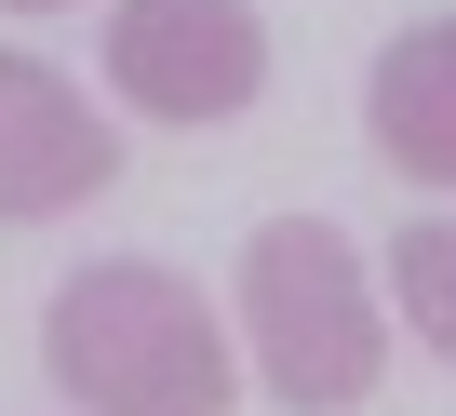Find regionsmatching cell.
I'll list each match as a JSON object with an SVG mask.
<instances>
[{"mask_svg": "<svg viewBox=\"0 0 456 416\" xmlns=\"http://www.w3.org/2000/svg\"><path fill=\"white\" fill-rule=\"evenodd\" d=\"M41 363H54V389L81 416H228V389H242L228 322L201 309V282H175L148 256H108V269L54 282Z\"/></svg>", "mask_w": 456, "mask_h": 416, "instance_id": "cell-1", "label": "cell"}, {"mask_svg": "<svg viewBox=\"0 0 456 416\" xmlns=\"http://www.w3.org/2000/svg\"><path fill=\"white\" fill-rule=\"evenodd\" d=\"M242 336H256V376H269L296 416H349V403L389 376L376 282H362V256H349L322 216H269V229L242 242Z\"/></svg>", "mask_w": 456, "mask_h": 416, "instance_id": "cell-2", "label": "cell"}, {"mask_svg": "<svg viewBox=\"0 0 456 416\" xmlns=\"http://www.w3.org/2000/svg\"><path fill=\"white\" fill-rule=\"evenodd\" d=\"M108 81L121 108L201 135V121H242L269 94V14L256 0H121L108 14Z\"/></svg>", "mask_w": 456, "mask_h": 416, "instance_id": "cell-3", "label": "cell"}, {"mask_svg": "<svg viewBox=\"0 0 456 416\" xmlns=\"http://www.w3.org/2000/svg\"><path fill=\"white\" fill-rule=\"evenodd\" d=\"M108 175H121V135L81 108V81L41 68V54H0V229L68 216V201H94Z\"/></svg>", "mask_w": 456, "mask_h": 416, "instance_id": "cell-4", "label": "cell"}, {"mask_svg": "<svg viewBox=\"0 0 456 416\" xmlns=\"http://www.w3.org/2000/svg\"><path fill=\"white\" fill-rule=\"evenodd\" d=\"M362 121H376V161L416 175V188H456V14L403 28L362 81Z\"/></svg>", "mask_w": 456, "mask_h": 416, "instance_id": "cell-5", "label": "cell"}, {"mask_svg": "<svg viewBox=\"0 0 456 416\" xmlns=\"http://www.w3.org/2000/svg\"><path fill=\"white\" fill-rule=\"evenodd\" d=\"M389 282H403L416 336L456 363V216H403V256H389Z\"/></svg>", "mask_w": 456, "mask_h": 416, "instance_id": "cell-6", "label": "cell"}, {"mask_svg": "<svg viewBox=\"0 0 456 416\" xmlns=\"http://www.w3.org/2000/svg\"><path fill=\"white\" fill-rule=\"evenodd\" d=\"M14 14H68V0H14Z\"/></svg>", "mask_w": 456, "mask_h": 416, "instance_id": "cell-7", "label": "cell"}]
</instances>
